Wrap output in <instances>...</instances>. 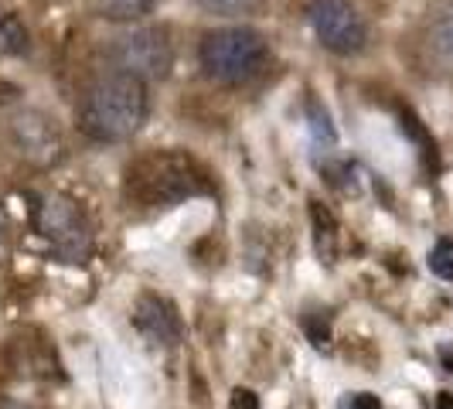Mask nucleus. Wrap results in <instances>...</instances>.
Instances as JSON below:
<instances>
[{
    "label": "nucleus",
    "mask_w": 453,
    "mask_h": 409,
    "mask_svg": "<svg viewBox=\"0 0 453 409\" xmlns=\"http://www.w3.org/2000/svg\"><path fill=\"white\" fill-rule=\"evenodd\" d=\"M147 82L123 72H106L82 92L75 106V127L96 143H123L147 123Z\"/></svg>",
    "instance_id": "obj_1"
},
{
    "label": "nucleus",
    "mask_w": 453,
    "mask_h": 409,
    "mask_svg": "<svg viewBox=\"0 0 453 409\" xmlns=\"http://www.w3.org/2000/svg\"><path fill=\"white\" fill-rule=\"evenodd\" d=\"M198 62L211 82L222 86H246L270 62V42L246 24L235 27H215L198 45Z\"/></svg>",
    "instance_id": "obj_2"
},
{
    "label": "nucleus",
    "mask_w": 453,
    "mask_h": 409,
    "mask_svg": "<svg viewBox=\"0 0 453 409\" xmlns=\"http://www.w3.org/2000/svg\"><path fill=\"white\" fill-rule=\"evenodd\" d=\"M204 188V174L184 154H147L127 171L130 198L154 208H167L181 198L202 195Z\"/></svg>",
    "instance_id": "obj_3"
},
{
    "label": "nucleus",
    "mask_w": 453,
    "mask_h": 409,
    "mask_svg": "<svg viewBox=\"0 0 453 409\" xmlns=\"http://www.w3.org/2000/svg\"><path fill=\"white\" fill-rule=\"evenodd\" d=\"M35 228L48 243L51 256L68 266H82L92 256V226L79 202L68 195H45L35 212Z\"/></svg>",
    "instance_id": "obj_4"
},
{
    "label": "nucleus",
    "mask_w": 453,
    "mask_h": 409,
    "mask_svg": "<svg viewBox=\"0 0 453 409\" xmlns=\"http://www.w3.org/2000/svg\"><path fill=\"white\" fill-rule=\"evenodd\" d=\"M106 58L113 62V72L134 75L140 82H150V79H164L171 72V66H174V45H171L164 27L140 24V27H130L123 35H116L113 42H110Z\"/></svg>",
    "instance_id": "obj_5"
},
{
    "label": "nucleus",
    "mask_w": 453,
    "mask_h": 409,
    "mask_svg": "<svg viewBox=\"0 0 453 409\" xmlns=\"http://www.w3.org/2000/svg\"><path fill=\"white\" fill-rule=\"evenodd\" d=\"M307 21L320 45L334 55H358L368 42V24L351 0H311Z\"/></svg>",
    "instance_id": "obj_6"
},
{
    "label": "nucleus",
    "mask_w": 453,
    "mask_h": 409,
    "mask_svg": "<svg viewBox=\"0 0 453 409\" xmlns=\"http://www.w3.org/2000/svg\"><path fill=\"white\" fill-rule=\"evenodd\" d=\"M7 134L14 140V147L35 164H55L62 158V136L55 130V120H48L38 110H24V113L11 116Z\"/></svg>",
    "instance_id": "obj_7"
},
{
    "label": "nucleus",
    "mask_w": 453,
    "mask_h": 409,
    "mask_svg": "<svg viewBox=\"0 0 453 409\" xmlns=\"http://www.w3.org/2000/svg\"><path fill=\"white\" fill-rule=\"evenodd\" d=\"M134 328L160 348H171L181 341V318L174 311V304H167L157 294H143L134 307Z\"/></svg>",
    "instance_id": "obj_8"
},
{
    "label": "nucleus",
    "mask_w": 453,
    "mask_h": 409,
    "mask_svg": "<svg viewBox=\"0 0 453 409\" xmlns=\"http://www.w3.org/2000/svg\"><path fill=\"white\" fill-rule=\"evenodd\" d=\"M423 38H426L433 58L453 66V0H440L436 7H430L426 24H423Z\"/></svg>",
    "instance_id": "obj_9"
},
{
    "label": "nucleus",
    "mask_w": 453,
    "mask_h": 409,
    "mask_svg": "<svg viewBox=\"0 0 453 409\" xmlns=\"http://www.w3.org/2000/svg\"><path fill=\"white\" fill-rule=\"evenodd\" d=\"M96 4H99V14H103L106 21L130 24V21L147 18L157 0H96Z\"/></svg>",
    "instance_id": "obj_10"
},
{
    "label": "nucleus",
    "mask_w": 453,
    "mask_h": 409,
    "mask_svg": "<svg viewBox=\"0 0 453 409\" xmlns=\"http://www.w3.org/2000/svg\"><path fill=\"white\" fill-rule=\"evenodd\" d=\"M24 48H27V31H24V24L18 21L14 14L0 18V55H21Z\"/></svg>",
    "instance_id": "obj_11"
},
{
    "label": "nucleus",
    "mask_w": 453,
    "mask_h": 409,
    "mask_svg": "<svg viewBox=\"0 0 453 409\" xmlns=\"http://www.w3.org/2000/svg\"><path fill=\"white\" fill-rule=\"evenodd\" d=\"M430 270L440 280H453V243L450 239H440L430 252Z\"/></svg>",
    "instance_id": "obj_12"
},
{
    "label": "nucleus",
    "mask_w": 453,
    "mask_h": 409,
    "mask_svg": "<svg viewBox=\"0 0 453 409\" xmlns=\"http://www.w3.org/2000/svg\"><path fill=\"white\" fill-rule=\"evenodd\" d=\"M256 0H198V7L208 14H219V18H232V14H242L250 11Z\"/></svg>",
    "instance_id": "obj_13"
},
{
    "label": "nucleus",
    "mask_w": 453,
    "mask_h": 409,
    "mask_svg": "<svg viewBox=\"0 0 453 409\" xmlns=\"http://www.w3.org/2000/svg\"><path fill=\"white\" fill-rule=\"evenodd\" d=\"M228 409H259V396L252 389H232V399H228Z\"/></svg>",
    "instance_id": "obj_14"
},
{
    "label": "nucleus",
    "mask_w": 453,
    "mask_h": 409,
    "mask_svg": "<svg viewBox=\"0 0 453 409\" xmlns=\"http://www.w3.org/2000/svg\"><path fill=\"white\" fill-rule=\"evenodd\" d=\"M341 409H382V403H379V396H372V392H351Z\"/></svg>",
    "instance_id": "obj_15"
},
{
    "label": "nucleus",
    "mask_w": 453,
    "mask_h": 409,
    "mask_svg": "<svg viewBox=\"0 0 453 409\" xmlns=\"http://www.w3.org/2000/svg\"><path fill=\"white\" fill-rule=\"evenodd\" d=\"M436 409H453V396H450V392H440V396H436Z\"/></svg>",
    "instance_id": "obj_16"
},
{
    "label": "nucleus",
    "mask_w": 453,
    "mask_h": 409,
    "mask_svg": "<svg viewBox=\"0 0 453 409\" xmlns=\"http://www.w3.org/2000/svg\"><path fill=\"white\" fill-rule=\"evenodd\" d=\"M440 359H443V365L453 372V348H450V344H447V348H440Z\"/></svg>",
    "instance_id": "obj_17"
},
{
    "label": "nucleus",
    "mask_w": 453,
    "mask_h": 409,
    "mask_svg": "<svg viewBox=\"0 0 453 409\" xmlns=\"http://www.w3.org/2000/svg\"><path fill=\"white\" fill-rule=\"evenodd\" d=\"M0 409H24V406H0Z\"/></svg>",
    "instance_id": "obj_18"
}]
</instances>
